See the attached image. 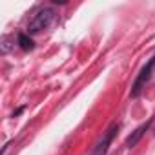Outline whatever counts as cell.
Segmentation results:
<instances>
[{
    "label": "cell",
    "mask_w": 155,
    "mask_h": 155,
    "mask_svg": "<svg viewBox=\"0 0 155 155\" xmlns=\"http://www.w3.org/2000/svg\"><path fill=\"white\" fill-rule=\"evenodd\" d=\"M51 17H53V11H51V9H48V8H46V9L37 11V13L33 15V18L29 20L28 31H29V33H38V31H42V29L49 24Z\"/></svg>",
    "instance_id": "1"
},
{
    "label": "cell",
    "mask_w": 155,
    "mask_h": 155,
    "mask_svg": "<svg viewBox=\"0 0 155 155\" xmlns=\"http://www.w3.org/2000/svg\"><path fill=\"white\" fill-rule=\"evenodd\" d=\"M146 130H148V122H146V124H142L140 128H137V130H135V133L128 137V140H126V146H128V148H131V146H135V144L139 142V139L142 137V133H144Z\"/></svg>",
    "instance_id": "4"
},
{
    "label": "cell",
    "mask_w": 155,
    "mask_h": 155,
    "mask_svg": "<svg viewBox=\"0 0 155 155\" xmlns=\"http://www.w3.org/2000/svg\"><path fill=\"white\" fill-rule=\"evenodd\" d=\"M115 130H117V126L113 124L110 130H108V133H106V137H104V140L97 146V155H104L106 153V150H108V144L111 142V139H113V133H115Z\"/></svg>",
    "instance_id": "3"
},
{
    "label": "cell",
    "mask_w": 155,
    "mask_h": 155,
    "mask_svg": "<svg viewBox=\"0 0 155 155\" xmlns=\"http://www.w3.org/2000/svg\"><path fill=\"white\" fill-rule=\"evenodd\" d=\"M18 44H20V48L26 49V51L33 49V40H31L26 33H20V35H18Z\"/></svg>",
    "instance_id": "5"
},
{
    "label": "cell",
    "mask_w": 155,
    "mask_h": 155,
    "mask_svg": "<svg viewBox=\"0 0 155 155\" xmlns=\"http://www.w3.org/2000/svg\"><path fill=\"white\" fill-rule=\"evenodd\" d=\"M153 64H155V57L140 69V73H139V77H137V81H135V84H133V90H131V95H133V97H137V95L140 93V90L144 88V84L148 82L150 75H151V69H153Z\"/></svg>",
    "instance_id": "2"
}]
</instances>
